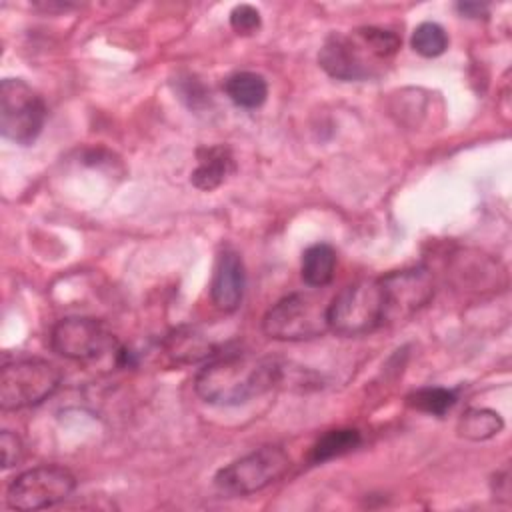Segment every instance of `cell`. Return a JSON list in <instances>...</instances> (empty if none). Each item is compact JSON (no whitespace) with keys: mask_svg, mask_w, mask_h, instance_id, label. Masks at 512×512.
Segmentation results:
<instances>
[{"mask_svg":"<svg viewBox=\"0 0 512 512\" xmlns=\"http://www.w3.org/2000/svg\"><path fill=\"white\" fill-rule=\"evenodd\" d=\"M318 64L336 80L358 82L374 78L378 74V66L384 62L376 58L356 28L352 34L330 32L320 46Z\"/></svg>","mask_w":512,"mask_h":512,"instance_id":"obj_9","label":"cell"},{"mask_svg":"<svg viewBox=\"0 0 512 512\" xmlns=\"http://www.w3.org/2000/svg\"><path fill=\"white\" fill-rule=\"evenodd\" d=\"M336 250L330 244L318 242L308 246L302 252V262H300V276L304 284L312 288H324L332 282L334 272H336Z\"/></svg>","mask_w":512,"mask_h":512,"instance_id":"obj_13","label":"cell"},{"mask_svg":"<svg viewBox=\"0 0 512 512\" xmlns=\"http://www.w3.org/2000/svg\"><path fill=\"white\" fill-rule=\"evenodd\" d=\"M62 382L60 370L44 358H16L2 366L0 408L24 410L48 400Z\"/></svg>","mask_w":512,"mask_h":512,"instance_id":"obj_4","label":"cell"},{"mask_svg":"<svg viewBox=\"0 0 512 512\" xmlns=\"http://www.w3.org/2000/svg\"><path fill=\"white\" fill-rule=\"evenodd\" d=\"M456 10L468 18H480L482 14H486V6L478 2H458Z\"/></svg>","mask_w":512,"mask_h":512,"instance_id":"obj_22","label":"cell"},{"mask_svg":"<svg viewBox=\"0 0 512 512\" xmlns=\"http://www.w3.org/2000/svg\"><path fill=\"white\" fill-rule=\"evenodd\" d=\"M48 338L50 348L56 354L74 362H94L110 356L118 364L124 348L102 320L90 316H68L58 320Z\"/></svg>","mask_w":512,"mask_h":512,"instance_id":"obj_6","label":"cell"},{"mask_svg":"<svg viewBox=\"0 0 512 512\" xmlns=\"http://www.w3.org/2000/svg\"><path fill=\"white\" fill-rule=\"evenodd\" d=\"M492 492L498 500L510 502V472H508V468H502L500 472H496V476L492 480Z\"/></svg>","mask_w":512,"mask_h":512,"instance_id":"obj_21","label":"cell"},{"mask_svg":"<svg viewBox=\"0 0 512 512\" xmlns=\"http://www.w3.org/2000/svg\"><path fill=\"white\" fill-rule=\"evenodd\" d=\"M76 488V476L56 464H42L18 474L8 490L6 504L12 510H40L64 502Z\"/></svg>","mask_w":512,"mask_h":512,"instance_id":"obj_8","label":"cell"},{"mask_svg":"<svg viewBox=\"0 0 512 512\" xmlns=\"http://www.w3.org/2000/svg\"><path fill=\"white\" fill-rule=\"evenodd\" d=\"M48 108L42 96L20 78L0 82V132L6 140L30 146L42 134Z\"/></svg>","mask_w":512,"mask_h":512,"instance_id":"obj_7","label":"cell"},{"mask_svg":"<svg viewBox=\"0 0 512 512\" xmlns=\"http://www.w3.org/2000/svg\"><path fill=\"white\" fill-rule=\"evenodd\" d=\"M504 428V420L496 410L490 408H468L458 418L456 432L460 438L482 442L496 434H500Z\"/></svg>","mask_w":512,"mask_h":512,"instance_id":"obj_16","label":"cell"},{"mask_svg":"<svg viewBox=\"0 0 512 512\" xmlns=\"http://www.w3.org/2000/svg\"><path fill=\"white\" fill-rule=\"evenodd\" d=\"M236 170L232 150L224 144L204 146L198 150V164L190 174V182L198 190H214L226 182V178Z\"/></svg>","mask_w":512,"mask_h":512,"instance_id":"obj_12","label":"cell"},{"mask_svg":"<svg viewBox=\"0 0 512 512\" xmlns=\"http://www.w3.org/2000/svg\"><path fill=\"white\" fill-rule=\"evenodd\" d=\"M410 46L424 58H436L448 48V34L438 22H420L410 38Z\"/></svg>","mask_w":512,"mask_h":512,"instance_id":"obj_18","label":"cell"},{"mask_svg":"<svg viewBox=\"0 0 512 512\" xmlns=\"http://www.w3.org/2000/svg\"><path fill=\"white\" fill-rule=\"evenodd\" d=\"M244 288H246V268L242 256L226 248L220 252L212 282H210V298L214 306L222 312H234L242 304L244 298Z\"/></svg>","mask_w":512,"mask_h":512,"instance_id":"obj_11","label":"cell"},{"mask_svg":"<svg viewBox=\"0 0 512 512\" xmlns=\"http://www.w3.org/2000/svg\"><path fill=\"white\" fill-rule=\"evenodd\" d=\"M230 26L240 36H252L262 26V16L252 4H238L230 12Z\"/></svg>","mask_w":512,"mask_h":512,"instance_id":"obj_19","label":"cell"},{"mask_svg":"<svg viewBox=\"0 0 512 512\" xmlns=\"http://www.w3.org/2000/svg\"><path fill=\"white\" fill-rule=\"evenodd\" d=\"M226 96L238 106L246 110L260 108L268 98V84L262 74L256 72H234L224 80Z\"/></svg>","mask_w":512,"mask_h":512,"instance_id":"obj_14","label":"cell"},{"mask_svg":"<svg viewBox=\"0 0 512 512\" xmlns=\"http://www.w3.org/2000/svg\"><path fill=\"white\" fill-rule=\"evenodd\" d=\"M284 368L272 356L252 352H224L212 356L196 374V394L214 406L246 404L282 382Z\"/></svg>","mask_w":512,"mask_h":512,"instance_id":"obj_1","label":"cell"},{"mask_svg":"<svg viewBox=\"0 0 512 512\" xmlns=\"http://www.w3.org/2000/svg\"><path fill=\"white\" fill-rule=\"evenodd\" d=\"M384 326L380 278H362L340 288L328 302V328L346 338L366 336Z\"/></svg>","mask_w":512,"mask_h":512,"instance_id":"obj_2","label":"cell"},{"mask_svg":"<svg viewBox=\"0 0 512 512\" xmlns=\"http://www.w3.org/2000/svg\"><path fill=\"white\" fill-rule=\"evenodd\" d=\"M262 330L268 338L280 342L320 338L330 330L328 304L314 294L292 292L266 310Z\"/></svg>","mask_w":512,"mask_h":512,"instance_id":"obj_3","label":"cell"},{"mask_svg":"<svg viewBox=\"0 0 512 512\" xmlns=\"http://www.w3.org/2000/svg\"><path fill=\"white\" fill-rule=\"evenodd\" d=\"M290 468V456L280 446H260L214 474V486L226 496H250L278 482Z\"/></svg>","mask_w":512,"mask_h":512,"instance_id":"obj_5","label":"cell"},{"mask_svg":"<svg viewBox=\"0 0 512 512\" xmlns=\"http://www.w3.org/2000/svg\"><path fill=\"white\" fill-rule=\"evenodd\" d=\"M458 400V394L450 388L442 386H424L412 390L406 396V404L418 412H426L432 416H444Z\"/></svg>","mask_w":512,"mask_h":512,"instance_id":"obj_17","label":"cell"},{"mask_svg":"<svg viewBox=\"0 0 512 512\" xmlns=\"http://www.w3.org/2000/svg\"><path fill=\"white\" fill-rule=\"evenodd\" d=\"M362 442V434L356 428H336L322 434L314 446L310 448L308 460L312 464H324L338 456H344L358 448Z\"/></svg>","mask_w":512,"mask_h":512,"instance_id":"obj_15","label":"cell"},{"mask_svg":"<svg viewBox=\"0 0 512 512\" xmlns=\"http://www.w3.org/2000/svg\"><path fill=\"white\" fill-rule=\"evenodd\" d=\"M384 292V324H398L412 318L432 302L436 284L426 266H412L380 276Z\"/></svg>","mask_w":512,"mask_h":512,"instance_id":"obj_10","label":"cell"},{"mask_svg":"<svg viewBox=\"0 0 512 512\" xmlns=\"http://www.w3.org/2000/svg\"><path fill=\"white\" fill-rule=\"evenodd\" d=\"M0 454H2V468H12L22 460L24 454V444L18 434L10 430L0 432Z\"/></svg>","mask_w":512,"mask_h":512,"instance_id":"obj_20","label":"cell"}]
</instances>
